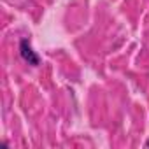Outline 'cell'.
Wrapping results in <instances>:
<instances>
[{
  "label": "cell",
  "mask_w": 149,
  "mask_h": 149,
  "mask_svg": "<svg viewBox=\"0 0 149 149\" xmlns=\"http://www.w3.org/2000/svg\"><path fill=\"white\" fill-rule=\"evenodd\" d=\"M19 54H21V58H23L28 65L37 67V65L40 63V58H39V56L35 54V51L32 49V46H30L28 39H23V40L19 42Z\"/></svg>",
  "instance_id": "cell-1"
},
{
  "label": "cell",
  "mask_w": 149,
  "mask_h": 149,
  "mask_svg": "<svg viewBox=\"0 0 149 149\" xmlns=\"http://www.w3.org/2000/svg\"><path fill=\"white\" fill-rule=\"evenodd\" d=\"M146 146H147V147H149V139H147V142H146Z\"/></svg>",
  "instance_id": "cell-2"
}]
</instances>
